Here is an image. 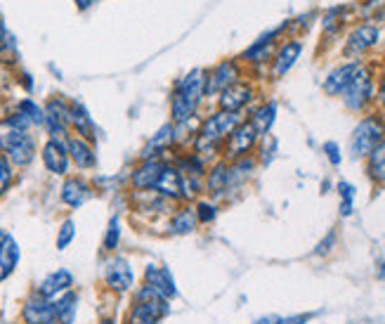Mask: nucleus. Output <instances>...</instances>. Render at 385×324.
<instances>
[{"label":"nucleus","mask_w":385,"mask_h":324,"mask_svg":"<svg viewBox=\"0 0 385 324\" xmlns=\"http://www.w3.org/2000/svg\"><path fill=\"white\" fill-rule=\"evenodd\" d=\"M206 78H209V73L204 69H194L175 88L173 98H170V116H173L175 123L189 121L196 114V109L206 95Z\"/></svg>","instance_id":"nucleus-1"},{"label":"nucleus","mask_w":385,"mask_h":324,"mask_svg":"<svg viewBox=\"0 0 385 324\" xmlns=\"http://www.w3.org/2000/svg\"><path fill=\"white\" fill-rule=\"evenodd\" d=\"M239 114L234 112H220L218 114H211L209 119L201 123V128L196 132V152L199 157L201 154H211L216 147L222 142V140L229 137V132H232L236 126H239Z\"/></svg>","instance_id":"nucleus-2"},{"label":"nucleus","mask_w":385,"mask_h":324,"mask_svg":"<svg viewBox=\"0 0 385 324\" xmlns=\"http://www.w3.org/2000/svg\"><path fill=\"white\" fill-rule=\"evenodd\" d=\"M383 135H385V126H383L381 119L369 116V119L359 121L357 128L352 130V137H350V154L354 159L369 157V154L383 142Z\"/></svg>","instance_id":"nucleus-3"},{"label":"nucleus","mask_w":385,"mask_h":324,"mask_svg":"<svg viewBox=\"0 0 385 324\" xmlns=\"http://www.w3.org/2000/svg\"><path fill=\"white\" fill-rule=\"evenodd\" d=\"M0 147L5 150L7 161H12V164L17 166H26L33 161L36 145H33V137L28 135L26 130L10 128L7 132H3V135H0Z\"/></svg>","instance_id":"nucleus-4"},{"label":"nucleus","mask_w":385,"mask_h":324,"mask_svg":"<svg viewBox=\"0 0 385 324\" xmlns=\"http://www.w3.org/2000/svg\"><path fill=\"white\" fill-rule=\"evenodd\" d=\"M374 95V80L369 76V71L364 66H359V71L354 73L352 83L347 85V90L343 93V102L347 109H352V112H359V109L366 107V102L371 100Z\"/></svg>","instance_id":"nucleus-5"},{"label":"nucleus","mask_w":385,"mask_h":324,"mask_svg":"<svg viewBox=\"0 0 385 324\" xmlns=\"http://www.w3.org/2000/svg\"><path fill=\"white\" fill-rule=\"evenodd\" d=\"M21 318L26 324H55L57 322V308L53 303V298H46L43 293H31L24 303Z\"/></svg>","instance_id":"nucleus-6"},{"label":"nucleus","mask_w":385,"mask_h":324,"mask_svg":"<svg viewBox=\"0 0 385 324\" xmlns=\"http://www.w3.org/2000/svg\"><path fill=\"white\" fill-rule=\"evenodd\" d=\"M105 282L114 293H125L132 289V284H135V272H132L128 261L121 258V256H116V258H111L107 263Z\"/></svg>","instance_id":"nucleus-7"},{"label":"nucleus","mask_w":385,"mask_h":324,"mask_svg":"<svg viewBox=\"0 0 385 324\" xmlns=\"http://www.w3.org/2000/svg\"><path fill=\"white\" fill-rule=\"evenodd\" d=\"M239 66L236 62L227 60V62H220L216 69L209 73V78H206V95H216V93H222L227 90L229 85L239 83Z\"/></svg>","instance_id":"nucleus-8"},{"label":"nucleus","mask_w":385,"mask_h":324,"mask_svg":"<svg viewBox=\"0 0 385 324\" xmlns=\"http://www.w3.org/2000/svg\"><path fill=\"white\" fill-rule=\"evenodd\" d=\"M255 140H258V132L253 126H250V121L239 123V126L229 132V137H227V157L239 159V157H243V154H248L250 150H253Z\"/></svg>","instance_id":"nucleus-9"},{"label":"nucleus","mask_w":385,"mask_h":324,"mask_svg":"<svg viewBox=\"0 0 385 324\" xmlns=\"http://www.w3.org/2000/svg\"><path fill=\"white\" fill-rule=\"evenodd\" d=\"M144 286H149L152 291H157L159 296H164L168 301L177 296L173 275H170L168 268H161V265H149V268L144 270Z\"/></svg>","instance_id":"nucleus-10"},{"label":"nucleus","mask_w":385,"mask_h":324,"mask_svg":"<svg viewBox=\"0 0 385 324\" xmlns=\"http://www.w3.org/2000/svg\"><path fill=\"white\" fill-rule=\"evenodd\" d=\"M250 100H253V88L246 83H234V85H229L227 90L220 93V109L222 112L239 114Z\"/></svg>","instance_id":"nucleus-11"},{"label":"nucleus","mask_w":385,"mask_h":324,"mask_svg":"<svg viewBox=\"0 0 385 324\" xmlns=\"http://www.w3.org/2000/svg\"><path fill=\"white\" fill-rule=\"evenodd\" d=\"M164 161L161 159H147L142 166H137L135 171L130 175V182L135 189H154L157 187V182L161 178V173H164Z\"/></svg>","instance_id":"nucleus-12"},{"label":"nucleus","mask_w":385,"mask_h":324,"mask_svg":"<svg viewBox=\"0 0 385 324\" xmlns=\"http://www.w3.org/2000/svg\"><path fill=\"white\" fill-rule=\"evenodd\" d=\"M43 164L55 175L66 173V168H69V152H66V145L62 140H50V142L43 147Z\"/></svg>","instance_id":"nucleus-13"},{"label":"nucleus","mask_w":385,"mask_h":324,"mask_svg":"<svg viewBox=\"0 0 385 324\" xmlns=\"http://www.w3.org/2000/svg\"><path fill=\"white\" fill-rule=\"evenodd\" d=\"M71 123L69 119V105H64L62 100H53L48 102L46 109V126L50 130L53 140H59L66 132V126Z\"/></svg>","instance_id":"nucleus-14"},{"label":"nucleus","mask_w":385,"mask_h":324,"mask_svg":"<svg viewBox=\"0 0 385 324\" xmlns=\"http://www.w3.org/2000/svg\"><path fill=\"white\" fill-rule=\"evenodd\" d=\"M359 71V62H352V64H343L338 69H333L327 80H324V93L327 95H343L347 90V85L352 83L354 73Z\"/></svg>","instance_id":"nucleus-15"},{"label":"nucleus","mask_w":385,"mask_h":324,"mask_svg":"<svg viewBox=\"0 0 385 324\" xmlns=\"http://www.w3.org/2000/svg\"><path fill=\"white\" fill-rule=\"evenodd\" d=\"M135 303H139L144 308V310H149L154 318H157L159 322L166 318V315L170 313V305H168V298L159 296L157 291H152L149 286H139V289L135 291Z\"/></svg>","instance_id":"nucleus-16"},{"label":"nucleus","mask_w":385,"mask_h":324,"mask_svg":"<svg viewBox=\"0 0 385 324\" xmlns=\"http://www.w3.org/2000/svg\"><path fill=\"white\" fill-rule=\"evenodd\" d=\"M379 28L371 26V24H364L359 28H354V31L350 33V38H347V48L345 53L347 55H359L364 53V50H369L371 46H376L379 43Z\"/></svg>","instance_id":"nucleus-17"},{"label":"nucleus","mask_w":385,"mask_h":324,"mask_svg":"<svg viewBox=\"0 0 385 324\" xmlns=\"http://www.w3.org/2000/svg\"><path fill=\"white\" fill-rule=\"evenodd\" d=\"M90 197H93L90 185H88L85 180H80V178H69L62 185V202L66 206H73V209H78V206H83Z\"/></svg>","instance_id":"nucleus-18"},{"label":"nucleus","mask_w":385,"mask_h":324,"mask_svg":"<svg viewBox=\"0 0 385 324\" xmlns=\"http://www.w3.org/2000/svg\"><path fill=\"white\" fill-rule=\"evenodd\" d=\"M154 192H159L164 199H182V180L175 166H164V173H161Z\"/></svg>","instance_id":"nucleus-19"},{"label":"nucleus","mask_w":385,"mask_h":324,"mask_svg":"<svg viewBox=\"0 0 385 324\" xmlns=\"http://www.w3.org/2000/svg\"><path fill=\"white\" fill-rule=\"evenodd\" d=\"M73 284V277L69 270H57L53 275H48L38 286V293H43L46 298H53L57 293L69 291V286Z\"/></svg>","instance_id":"nucleus-20"},{"label":"nucleus","mask_w":385,"mask_h":324,"mask_svg":"<svg viewBox=\"0 0 385 324\" xmlns=\"http://www.w3.org/2000/svg\"><path fill=\"white\" fill-rule=\"evenodd\" d=\"M19 263V246L10 234L0 241V282L12 275V270Z\"/></svg>","instance_id":"nucleus-21"},{"label":"nucleus","mask_w":385,"mask_h":324,"mask_svg":"<svg viewBox=\"0 0 385 324\" xmlns=\"http://www.w3.org/2000/svg\"><path fill=\"white\" fill-rule=\"evenodd\" d=\"M66 152L73 159V164L78 168H93L95 166V152L93 147L80 137H69L66 140Z\"/></svg>","instance_id":"nucleus-22"},{"label":"nucleus","mask_w":385,"mask_h":324,"mask_svg":"<svg viewBox=\"0 0 385 324\" xmlns=\"http://www.w3.org/2000/svg\"><path fill=\"white\" fill-rule=\"evenodd\" d=\"M300 53H302V43L300 41L286 43V46L279 50V55H277V60H275V66H272V73H275V76H284V73L295 64V60L300 57Z\"/></svg>","instance_id":"nucleus-23"},{"label":"nucleus","mask_w":385,"mask_h":324,"mask_svg":"<svg viewBox=\"0 0 385 324\" xmlns=\"http://www.w3.org/2000/svg\"><path fill=\"white\" fill-rule=\"evenodd\" d=\"M196 223H199L196 211L189 209V206H182V209L170 218L168 230H170V234H191L196 230Z\"/></svg>","instance_id":"nucleus-24"},{"label":"nucleus","mask_w":385,"mask_h":324,"mask_svg":"<svg viewBox=\"0 0 385 324\" xmlns=\"http://www.w3.org/2000/svg\"><path fill=\"white\" fill-rule=\"evenodd\" d=\"M229 187V166L227 164H216L211 168L209 180H206V189L211 192V197H220L222 192H227Z\"/></svg>","instance_id":"nucleus-25"},{"label":"nucleus","mask_w":385,"mask_h":324,"mask_svg":"<svg viewBox=\"0 0 385 324\" xmlns=\"http://www.w3.org/2000/svg\"><path fill=\"white\" fill-rule=\"evenodd\" d=\"M69 119H71V126L76 128L80 135L93 137V132H95L93 119H90L88 109L80 105V102H71V105H69Z\"/></svg>","instance_id":"nucleus-26"},{"label":"nucleus","mask_w":385,"mask_h":324,"mask_svg":"<svg viewBox=\"0 0 385 324\" xmlns=\"http://www.w3.org/2000/svg\"><path fill=\"white\" fill-rule=\"evenodd\" d=\"M277 119V105L275 102H268L265 107H260L258 112L253 114V119H250V126L255 128L258 135H268L272 123Z\"/></svg>","instance_id":"nucleus-27"},{"label":"nucleus","mask_w":385,"mask_h":324,"mask_svg":"<svg viewBox=\"0 0 385 324\" xmlns=\"http://www.w3.org/2000/svg\"><path fill=\"white\" fill-rule=\"evenodd\" d=\"M76 303H78V296L73 291H66L62 298L57 301L55 308H57V322L59 324H71L73 318H76Z\"/></svg>","instance_id":"nucleus-28"},{"label":"nucleus","mask_w":385,"mask_h":324,"mask_svg":"<svg viewBox=\"0 0 385 324\" xmlns=\"http://www.w3.org/2000/svg\"><path fill=\"white\" fill-rule=\"evenodd\" d=\"M369 175L385 185V142H381L376 150L369 154Z\"/></svg>","instance_id":"nucleus-29"},{"label":"nucleus","mask_w":385,"mask_h":324,"mask_svg":"<svg viewBox=\"0 0 385 324\" xmlns=\"http://www.w3.org/2000/svg\"><path fill=\"white\" fill-rule=\"evenodd\" d=\"M170 142H173V126H170V123H166V126L159 128L157 135L149 140V147H147V152L142 154V157L152 159V152H164Z\"/></svg>","instance_id":"nucleus-30"},{"label":"nucleus","mask_w":385,"mask_h":324,"mask_svg":"<svg viewBox=\"0 0 385 324\" xmlns=\"http://www.w3.org/2000/svg\"><path fill=\"white\" fill-rule=\"evenodd\" d=\"M277 36V31H272V33H268V36H263L260 41L258 43H253L248 50H246V60H250V62H263L265 57H268V48H270V38H275Z\"/></svg>","instance_id":"nucleus-31"},{"label":"nucleus","mask_w":385,"mask_h":324,"mask_svg":"<svg viewBox=\"0 0 385 324\" xmlns=\"http://www.w3.org/2000/svg\"><path fill=\"white\" fill-rule=\"evenodd\" d=\"M19 114L24 116V119L28 121V123H36V126H41V123H46V114L41 112V107L36 105V102H31V100H24L19 105Z\"/></svg>","instance_id":"nucleus-32"},{"label":"nucleus","mask_w":385,"mask_h":324,"mask_svg":"<svg viewBox=\"0 0 385 324\" xmlns=\"http://www.w3.org/2000/svg\"><path fill=\"white\" fill-rule=\"evenodd\" d=\"M118 241H121V220L114 216L109 220V227L105 234V251H116Z\"/></svg>","instance_id":"nucleus-33"},{"label":"nucleus","mask_w":385,"mask_h":324,"mask_svg":"<svg viewBox=\"0 0 385 324\" xmlns=\"http://www.w3.org/2000/svg\"><path fill=\"white\" fill-rule=\"evenodd\" d=\"M128 324H159V320L154 318V315H152L149 310H144L142 305L132 301L130 313H128Z\"/></svg>","instance_id":"nucleus-34"},{"label":"nucleus","mask_w":385,"mask_h":324,"mask_svg":"<svg viewBox=\"0 0 385 324\" xmlns=\"http://www.w3.org/2000/svg\"><path fill=\"white\" fill-rule=\"evenodd\" d=\"M338 194L343 199V204H340V216L347 218L352 213V202H354V187L350 182H338Z\"/></svg>","instance_id":"nucleus-35"},{"label":"nucleus","mask_w":385,"mask_h":324,"mask_svg":"<svg viewBox=\"0 0 385 324\" xmlns=\"http://www.w3.org/2000/svg\"><path fill=\"white\" fill-rule=\"evenodd\" d=\"M73 234H76V225H73V220H64L62 227H59V234H57V249H59V251H64V249L71 244Z\"/></svg>","instance_id":"nucleus-36"},{"label":"nucleus","mask_w":385,"mask_h":324,"mask_svg":"<svg viewBox=\"0 0 385 324\" xmlns=\"http://www.w3.org/2000/svg\"><path fill=\"white\" fill-rule=\"evenodd\" d=\"M194 211H196V218H199V223H213V220L218 218V209H216V204H209V202H199Z\"/></svg>","instance_id":"nucleus-37"},{"label":"nucleus","mask_w":385,"mask_h":324,"mask_svg":"<svg viewBox=\"0 0 385 324\" xmlns=\"http://www.w3.org/2000/svg\"><path fill=\"white\" fill-rule=\"evenodd\" d=\"M12 182V168H10V161H7L5 154H0V197L5 194V189L10 187Z\"/></svg>","instance_id":"nucleus-38"},{"label":"nucleus","mask_w":385,"mask_h":324,"mask_svg":"<svg viewBox=\"0 0 385 324\" xmlns=\"http://www.w3.org/2000/svg\"><path fill=\"white\" fill-rule=\"evenodd\" d=\"M310 315H293V318H265L255 324H305Z\"/></svg>","instance_id":"nucleus-39"},{"label":"nucleus","mask_w":385,"mask_h":324,"mask_svg":"<svg viewBox=\"0 0 385 324\" xmlns=\"http://www.w3.org/2000/svg\"><path fill=\"white\" fill-rule=\"evenodd\" d=\"M324 152H327V157L333 166H338L340 164V150H338V145L336 142H327L324 145Z\"/></svg>","instance_id":"nucleus-40"},{"label":"nucleus","mask_w":385,"mask_h":324,"mask_svg":"<svg viewBox=\"0 0 385 324\" xmlns=\"http://www.w3.org/2000/svg\"><path fill=\"white\" fill-rule=\"evenodd\" d=\"M275 152H277V140L270 137V147H263V161H265V164H270L272 157H275Z\"/></svg>","instance_id":"nucleus-41"},{"label":"nucleus","mask_w":385,"mask_h":324,"mask_svg":"<svg viewBox=\"0 0 385 324\" xmlns=\"http://www.w3.org/2000/svg\"><path fill=\"white\" fill-rule=\"evenodd\" d=\"M333 241H336V234H333V232H331V234H329V237H327V239H324V241H322V244H320V246H317V251H315V254H329V251H331V249H329V246H333Z\"/></svg>","instance_id":"nucleus-42"},{"label":"nucleus","mask_w":385,"mask_h":324,"mask_svg":"<svg viewBox=\"0 0 385 324\" xmlns=\"http://www.w3.org/2000/svg\"><path fill=\"white\" fill-rule=\"evenodd\" d=\"M90 3H93V0H76V5L80 7V10H85V7L90 5Z\"/></svg>","instance_id":"nucleus-43"},{"label":"nucleus","mask_w":385,"mask_h":324,"mask_svg":"<svg viewBox=\"0 0 385 324\" xmlns=\"http://www.w3.org/2000/svg\"><path fill=\"white\" fill-rule=\"evenodd\" d=\"M5 38V26H3V21H0V43H3Z\"/></svg>","instance_id":"nucleus-44"},{"label":"nucleus","mask_w":385,"mask_h":324,"mask_svg":"<svg viewBox=\"0 0 385 324\" xmlns=\"http://www.w3.org/2000/svg\"><path fill=\"white\" fill-rule=\"evenodd\" d=\"M100 324H116V322H114V320H102Z\"/></svg>","instance_id":"nucleus-45"},{"label":"nucleus","mask_w":385,"mask_h":324,"mask_svg":"<svg viewBox=\"0 0 385 324\" xmlns=\"http://www.w3.org/2000/svg\"><path fill=\"white\" fill-rule=\"evenodd\" d=\"M383 90H385V73H383Z\"/></svg>","instance_id":"nucleus-46"}]
</instances>
